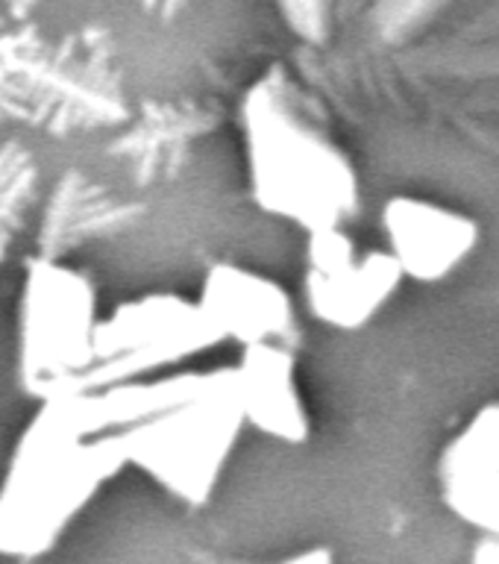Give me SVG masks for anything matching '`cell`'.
Instances as JSON below:
<instances>
[{"instance_id":"5b68a950","label":"cell","mask_w":499,"mask_h":564,"mask_svg":"<svg viewBox=\"0 0 499 564\" xmlns=\"http://www.w3.org/2000/svg\"><path fill=\"white\" fill-rule=\"evenodd\" d=\"M26 359L35 379L53 382L95 359V300L86 282L68 271H35L24 303Z\"/></svg>"},{"instance_id":"9c48e42d","label":"cell","mask_w":499,"mask_h":564,"mask_svg":"<svg viewBox=\"0 0 499 564\" xmlns=\"http://www.w3.org/2000/svg\"><path fill=\"white\" fill-rule=\"evenodd\" d=\"M441 491L453 514L499 538V403L485 405L447 447Z\"/></svg>"},{"instance_id":"ba28073f","label":"cell","mask_w":499,"mask_h":564,"mask_svg":"<svg viewBox=\"0 0 499 564\" xmlns=\"http://www.w3.org/2000/svg\"><path fill=\"white\" fill-rule=\"evenodd\" d=\"M197 306L218 338L241 341L245 350L262 344H282L294 326L289 291L271 276L238 264L211 268Z\"/></svg>"},{"instance_id":"277c9868","label":"cell","mask_w":499,"mask_h":564,"mask_svg":"<svg viewBox=\"0 0 499 564\" xmlns=\"http://www.w3.org/2000/svg\"><path fill=\"white\" fill-rule=\"evenodd\" d=\"M403 271L388 250H359L344 229L312 236L306 253V306L321 324L356 333L397 294Z\"/></svg>"},{"instance_id":"3957f363","label":"cell","mask_w":499,"mask_h":564,"mask_svg":"<svg viewBox=\"0 0 499 564\" xmlns=\"http://www.w3.org/2000/svg\"><path fill=\"white\" fill-rule=\"evenodd\" d=\"M245 414L227 373L197 377L176 403L123 435V453L185 502H206L218 488Z\"/></svg>"},{"instance_id":"6da1fadb","label":"cell","mask_w":499,"mask_h":564,"mask_svg":"<svg viewBox=\"0 0 499 564\" xmlns=\"http://www.w3.org/2000/svg\"><path fill=\"white\" fill-rule=\"evenodd\" d=\"M247 167L256 203L276 218L335 232L359 209V180L350 159L315 121H308L291 86L268 77L241 104Z\"/></svg>"},{"instance_id":"8992f818","label":"cell","mask_w":499,"mask_h":564,"mask_svg":"<svg viewBox=\"0 0 499 564\" xmlns=\"http://www.w3.org/2000/svg\"><path fill=\"white\" fill-rule=\"evenodd\" d=\"M382 232L403 276L430 285L453 276L479 245V224L470 215L421 197H391L382 209Z\"/></svg>"},{"instance_id":"30bf717a","label":"cell","mask_w":499,"mask_h":564,"mask_svg":"<svg viewBox=\"0 0 499 564\" xmlns=\"http://www.w3.org/2000/svg\"><path fill=\"white\" fill-rule=\"evenodd\" d=\"M229 379L245 423L285 444L306 441L308 412L294 359L282 344L247 347L241 361L229 370Z\"/></svg>"},{"instance_id":"7c38bea8","label":"cell","mask_w":499,"mask_h":564,"mask_svg":"<svg viewBox=\"0 0 499 564\" xmlns=\"http://www.w3.org/2000/svg\"><path fill=\"white\" fill-rule=\"evenodd\" d=\"M276 564H333V555L315 546V550H306V553H297L285 558V562H276Z\"/></svg>"},{"instance_id":"52a82bcc","label":"cell","mask_w":499,"mask_h":564,"mask_svg":"<svg viewBox=\"0 0 499 564\" xmlns=\"http://www.w3.org/2000/svg\"><path fill=\"white\" fill-rule=\"evenodd\" d=\"M220 341L197 303L180 297H148L130 303L97 329L95 356L121 361L123 368H150L183 359Z\"/></svg>"},{"instance_id":"8fae6325","label":"cell","mask_w":499,"mask_h":564,"mask_svg":"<svg viewBox=\"0 0 499 564\" xmlns=\"http://www.w3.org/2000/svg\"><path fill=\"white\" fill-rule=\"evenodd\" d=\"M474 564H499V538H482V544L476 546Z\"/></svg>"},{"instance_id":"7a4b0ae2","label":"cell","mask_w":499,"mask_h":564,"mask_svg":"<svg viewBox=\"0 0 499 564\" xmlns=\"http://www.w3.org/2000/svg\"><path fill=\"white\" fill-rule=\"evenodd\" d=\"M88 405L51 403L18 449L0 491V535L12 546L44 544L121 465L123 441H95Z\"/></svg>"}]
</instances>
